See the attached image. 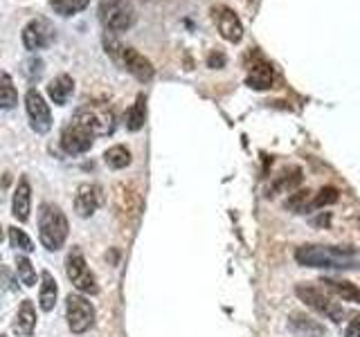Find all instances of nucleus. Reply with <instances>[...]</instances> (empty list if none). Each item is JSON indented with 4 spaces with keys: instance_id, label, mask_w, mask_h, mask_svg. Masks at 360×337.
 I'll list each match as a JSON object with an SVG mask.
<instances>
[{
    "instance_id": "obj_1",
    "label": "nucleus",
    "mask_w": 360,
    "mask_h": 337,
    "mask_svg": "<svg viewBox=\"0 0 360 337\" xmlns=\"http://www.w3.org/2000/svg\"><path fill=\"white\" fill-rule=\"evenodd\" d=\"M295 261L304 267L320 270H356L360 267V258L354 250L333 245H300L295 250Z\"/></svg>"
},
{
    "instance_id": "obj_2",
    "label": "nucleus",
    "mask_w": 360,
    "mask_h": 337,
    "mask_svg": "<svg viewBox=\"0 0 360 337\" xmlns=\"http://www.w3.org/2000/svg\"><path fill=\"white\" fill-rule=\"evenodd\" d=\"M68 232H70V225H68L65 213L52 205V202H45L39 209V239L45 250L56 252L59 247H63Z\"/></svg>"
},
{
    "instance_id": "obj_3",
    "label": "nucleus",
    "mask_w": 360,
    "mask_h": 337,
    "mask_svg": "<svg viewBox=\"0 0 360 337\" xmlns=\"http://www.w3.org/2000/svg\"><path fill=\"white\" fill-rule=\"evenodd\" d=\"M72 121L84 126L93 138H106L115 131V112L104 104H86L77 112Z\"/></svg>"
},
{
    "instance_id": "obj_4",
    "label": "nucleus",
    "mask_w": 360,
    "mask_h": 337,
    "mask_svg": "<svg viewBox=\"0 0 360 337\" xmlns=\"http://www.w3.org/2000/svg\"><path fill=\"white\" fill-rule=\"evenodd\" d=\"M65 275H68V279H70V284L79 292H84V295H97L99 292L97 279L93 275V270L88 267L84 252L79 250V247H72L65 256Z\"/></svg>"
},
{
    "instance_id": "obj_5",
    "label": "nucleus",
    "mask_w": 360,
    "mask_h": 337,
    "mask_svg": "<svg viewBox=\"0 0 360 337\" xmlns=\"http://www.w3.org/2000/svg\"><path fill=\"white\" fill-rule=\"evenodd\" d=\"M65 317H68V326L75 335H84L95 326V306L90 303L84 295H68V303H65Z\"/></svg>"
},
{
    "instance_id": "obj_6",
    "label": "nucleus",
    "mask_w": 360,
    "mask_h": 337,
    "mask_svg": "<svg viewBox=\"0 0 360 337\" xmlns=\"http://www.w3.org/2000/svg\"><path fill=\"white\" fill-rule=\"evenodd\" d=\"M295 292H297V297L307 303L309 308H313L315 312H320V315H324V317H329L331 322H342V317H345V308L338 303L333 297H329L326 295L324 290H320V288H315V286H297L295 288Z\"/></svg>"
},
{
    "instance_id": "obj_7",
    "label": "nucleus",
    "mask_w": 360,
    "mask_h": 337,
    "mask_svg": "<svg viewBox=\"0 0 360 337\" xmlns=\"http://www.w3.org/2000/svg\"><path fill=\"white\" fill-rule=\"evenodd\" d=\"M25 110H27V119H30V126L34 133L45 135L52 128V112L48 101L43 99V95L39 93L37 88L27 90L25 95Z\"/></svg>"
},
{
    "instance_id": "obj_8",
    "label": "nucleus",
    "mask_w": 360,
    "mask_h": 337,
    "mask_svg": "<svg viewBox=\"0 0 360 337\" xmlns=\"http://www.w3.org/2000/svg\"><path fill=\"white\" fill-rule=\"evenodd\" d=\"M22 45L30 52L45 50L54 41V25L48 18H34L30 20L25 29H22Z\"/></svg>"
},
{
    "instance_id": "obj_9",
    "label": "nucleus",
    "mask_w": 360,
    "mask_h": 337,
    "mask_svg": "<svg viewBox=\"0 0 360 337\" xmlns=\"http://www.w3.org/2000/svg\"><path fill=\"white\" fill-rule=\"evenodd\" d=\"M212 18L217 22V29L221 32V37L228 43H239L243 39V25L239 16L234 14V9L225 5H217V7H212Z\"/></svg>"
},
{
    "instance_id": "obj_10",
    "label": "nucleus",
    "mask_w": 360,
    "mask_h": 337,
    "mask_svg": "<svg viewBox=\"0 0 360 337\" xmlns=\"http://www.w3.org/2000/svg\"><path fill=\"white\" fill-rule=\"evenodd\" d=\"M93 135H90L84 126H79L77 121L68 124L61 133V149L70 155H82L93 149Z\"/></svg>"
},
{
    "instance_id": "obj_11",
    "label": "nucleus",
    "mask_w": 360,
    "mask_h": 337,
    "mask_svg": "<svg viewBox=\"0 0 360 337\" xmlns=\"http://www.w3.org/2000/svg\"><path fill=\"white\" fill-rule=\"evenodd\" d=\"M101 202H104V194H101L99 185H93V183L82 185V187H79V191H77V198H75L77 216H82V218L93 216L95 209L101 207Z\"/></svg>"
},
{
    "instance_id": "obj_12",
    "label": "nucleus",
    "mask_w": 360,
    "mask_h": 337,
    "mask_svg": "<svg viewBox=\"0 0 360 337\" xmlns=\"http://www.w3.org/2000/svg\"><path fill=\"white\" fill-rule=\"evenodd\" d=\"M122 61H124V65H127V70L135 79H138V81H151L153 74H155L151 61L146 59L144 54H140L138 50H133V48H124L122 50Z\"/></svg>"
},
{
    "instance_id": "obj_13",
    "label": "nucleus",
    "mask_w": 360,
    "mask_h": 337,
    "mask_svg": "<svg viewBox=\"0 0 360 337\" xmlns=\"http://www.w3.org/2000/svg\"><path fill=\"white\" fill-rule=\"evenodd\" d=\"M30 209H32V187L27 183V178H20L16 191H14V202H11V211H14V218L25 223L30 218Z\"/></svg>"
},
{
    "instance_id": "obj_14",
    "label": "nucleus",
    "mask_w": 360,
    "mask_h": 337,
    "mask_svg": "<svg viewBox=\"0 0 360 337\" xmlns=\"http://www.w3.org/2000/svg\"><path fill=\"white\" fill-rule=\"evenodd\" d=\"M275 81V70L270 67L266 61H257L248 67V74H245V84L255 88V90H268Z\"/></svg>"
},
{
    "instance_id": "obj_15",
    "label": "nucleus",
    "mask_w": 360,
    "mask_h": 337,
    "mask_svg": "<svg viewBox=\"0 0 360 337\" xmlns=\"http://www.w3.org/2000/svg\"><path fill=\"white\" fill-rule=\"evenodd\" d=\"M322 288L326 292H331L338 299L342 301H352V303H360V288L352 281H345V279H322L320 281Z\"/></svg>"
},
{
    "instance_id": "obj_16",
    "label": "nucleus",
    "mask_w": 360,
    "mask_h": 337,
    "mask_svg": "<svg viewBox=\"0 0 360 337\" xmlns=\"http://www.w3.org/2000/svg\"><path fill=\"white\" fill-rule=\"evenodd\" d=\"M72 93H75V81H72L70 74L54 77L50 81V86H48V95H50V99L54 101L56 106H65L68 101H70Z\"/></svg>"
},
{
    "instance_id": "obj_17",
    "label": "nucleus",
    "mask_w": 360,
    "mask_h": 337,
    "mask_svg": "<svg viewBox=\"0 0 360 337\" xmlns=\"http://www.w3.org/2000/svg\"><path fill=\"white\" fill-rule=\"evenodd\" d=\"M56 299H59V286H56L54 277L43 270L41 272V290H39V306L43 312H50L56 306Z\"/></svg>"
},
{
    "instance_id": "obj_18",
    "label": "nucleus",
    "mask_w": 360,
    "mask_h": 337,
    "mask_svg": "<svg viewBox=\"0 0 360 337\" xmlns=\"http://www.w3.org/2000/svg\"><path fill=\"white\" fill-rule=\"evenodd\" d=\"M302 171L297 166H288L279 173V178L273 183V187L268 189V196L273 198L277 194H286V191H295L302 185Z\"/></svg>"
},
{
    "instance_id": "obj_19",
    "label": "nucleus",
    "mask_w": 360,
    "mask_h": 337,
    "mask_svg": "<svg viewBox=\"0 0 360 337\" xmlns=\"http://www.w3.org/2000/svg\"><path fill=\"white\" fill-rule=\"evenodd\" d=\"M37 329V310H34V303L30 299H22L16 312V322H14V331L22 337H30Z\"/></svg>"
},
{
    "instance_id": "obj_20",
    "label": "nucleus",
    "mask_w": 360,
    "mask_h": 337,
    "mask_svg": "<svg viewBox=\"0 0 360 337\" xmlns=\"http://www.w3.org/2000/svg\"><path fill=\"white\" fill-rule=\"evenodd\" d=\"M135 22V11L129 7V5H122L120 9H115L112 14L104 20V25L108 32L112 34H122V32H127L131 25Z\"/></svg>"
},
{
    "instance_id": "obj_21",
    "label": "nucleus",
    "mask_w": 360,
    "mask_h": 337,
    "mask_svg": "<svg viewBox=\"0 0 360 337\" xmlns=\"http://www.w3.org/2000/svg\"><path fill=\"white\" fill-rule=\"evenodd\" d=\"M290 329L304 335V337H318V335H324V326L318 324L315 319H311L309 315L304 312H292L290 315Z\"/></svg>"
},
{
    "instance_id": "obj_22",
    "label": "nucleus",
    "mask_w": 360,
    "mask_h": 337,
    "mask_svg": "<svg viewBox=\"0 0 360 337\" xmlns=\"http://www.w3.org/2000/svg\"><path fill=\"white\" fill-rule=\"evenodd\" d=\"M18 104V93L16 86L11 81V77L7 72L0 74V110H11Z\"/></svg>"
},
{
    "instance_id": "obj_23",
    "label": "nucleus",
    "mask_w": 360,
    "mask_h": 337,
    "mask_svg": "<svg viewBox=\"0 0 360 337\" xmlns=\"http://www.w3.org/2000/svg\"><path fill=\"white\" fill-rule=\"evenodd\" d=\"M144 121H146V97L138 95L135 104L127 112V128L135 133V131H140L144 126Z\"/></svg>"
},
{
    "instance_id": "obj_24",
    "label": "nucleus",
    "mask_w": 360,
    "mask_h": 337,
    "mask_svg": "<svg viewBox=\"0 0 360 337\" xmlns=\"http://www.w3.org/2000/svg\"><path fill=\"white\" fill-rule=\"evenodd\" d=\"M104 162L110 166V168H115V171H120V168H127L131 164V151L127 149V146H112V149H108L104 153Z\"/></svg>"
},
{
    "instance_id": "obj_25",
    "label": "nucleus",
    "mask_w": 360,
    "mask_h": 337,
    "mask_svg": "<svg viewBox=\"0 0 360 337\" xmlns=\"http://www.w3.org/2000/svg\"><path fill=\"white\" fill-rule=\"evenodd\" d=\"M311 200H313V191H295V194L284 202V207L292 213H309Z\"/></svg>"
},
{
    "instance_id": "obj_26",
    "label": "nucleus",
    "mask_w": 360,
    "mask_h": 337,
    "mask_svg": "<svg viewBox=\"0 0 360 337\" xmlns=\"http://www.w3.org/2000/svg\"><path fill=\"white\" fill-rule=\"evenodd\" d=\"M16 272H18V279L22 286L32 288L34 284H37V270H34L32 261L27 256H18L16 258Z\"/></svg>"
},
{
    "instance_id": "obj_27",
    "label": "nucleus",
    "mask_w": 360,
    "mask_h": 337,
    "mask_svg": "<svg viewBox=\"0 0 360 337\" xmlns=\"http://www.w3.org/2000/svg\"><path fill=\"white\" fill-rule=\"evenodd\" d=\"M340 198V191L335 187H322L318 194H313V200H311V211L313 209H320V207H326V205H333Z\"/></svg>"
},
{
    "instance_id": "obj_28",
    "label": "nucleus",
    "mask_w": 360,
    "mask_h": 337,
    "mask_svg": "<svg viewBox=\"0 0 360 337\" xmlns=\"http://www.w3.org/2000/svg\"><path fill=\"white\" fill-rule=\"evenodd\" d=\"M90 0H52V7L59 11L61 16H72L77 11H84Z\"/></svg>"
},
{
    "instance_id": "obj_29",
    "label": "nucleus",
    "mask_w": 360,
    "mask_h": 337,
    "mask_svg": "<svg viewBox=\"0 0 360 337\" xmlns=\"http://www.w3.org/2000/svg\"><path fill=\"white\" fill-rule=\"evenodd\" d=\"M9 243H11V247H16V250L25 252V254H30L34 250L32 239L22 230H18V227H9Z\"/></svg>"
},
{
    "instance_id": "obj_30",
    "label": "nucleus",
    "mask_w": 360,
    "mask_h": 337,
    "mask_svg": "<svg viewBox=\"0 0 360 337\" xmlns=\"http://www.w3.org/2000/svg\"><path fill=\"white\" fill-rule=\"evenodd\" d=\"M122 5H127L124 0H99V20L104 22L112 11L120 9Z\"/></svg>"
},
{
    "instance_id": "obj_31",
    "label": "nucleus",
    "mask_w": 360,
    "mask_h": 337,
    "mask_svg": "<svg viewBox=\"0 0 360 337\" xmlns=\"http://www.w3.org/2000/svg\"><path fill=\"white\" fill-rule=\"evenodd\" d=\"M345 337H360V315H356V317L349 322Z\"/></svg>"
},
{
    "instance_id": "obj_32",
    "label": "nucleus",
    "mask_w": 360,
    "mask_h": 337,
    "mask_svg": "<svg viewBox=\"0 0 360 337\" xmlns=\"http://www.w3.org/2000/svg\"><path fill=\"white\" fill-rule=\"evenodd\" d=\"M311 223L315 225V227H326V225H329V213H324L322 218H313Z\"/></svg>"
},
{
    "instance_id": "obj_33",
    "label": "nucleus",
    "mask_w": 360,
    "mask_h": 337,
    "mask_svg": "<svg viewBox=\"0 0 360 337\" xmlns=\"http://www.w3.org/2000/svg\"><path fill=\"white\" fill-rule=\"evenodd\" d=\"M207 63H210V67H221V65H223V56H221V54H214Z\"/></svg>"
},
{
    "instance_id": "obj_34",
    "label": "nucleus",
    "mask_w": 360,
    "mask_h": 337,
    "mask_svg": "<svg viewBox=\"0 0 360 337\" xmlns=\"http://www.w3.org/2000/svg\"><path fill=\"white\" fill-rule=\"evenodd\" d=\"M106 258H108V261H117V252H108Z\"/></svg>"
},
{
    "instance_id": "obj_35",
    "label": "nucleus",
    "mask_w": 360,
    "mask_h": 337,
    "mask_svg": "<svg viewBox=\"0 0 360 337\" xmlns=\"http://www.w3.org/2000/svg\"><path fill=\"white\" fill-rule=\"evenodd\" d=\"M5 239V232H3V227H0V241H3Z\"/></svg>"
},
{
    "instance_id": "obj_36",
    "label": "nucleus",
    "mask_w": 360,
    "mask_h": 337,
    "mask_svg": "<svg viewBox=\"0 0 360 337\" xmlns=\"http://www.w3.org/2000/svg\"><path fill=\"white\" fill-rule=\"evenodd\" d=\"M0 337H7V335H0Z\"/></svg>"
}]
</instances>
